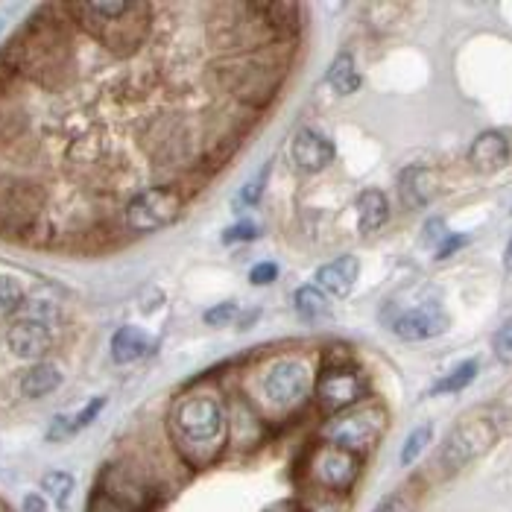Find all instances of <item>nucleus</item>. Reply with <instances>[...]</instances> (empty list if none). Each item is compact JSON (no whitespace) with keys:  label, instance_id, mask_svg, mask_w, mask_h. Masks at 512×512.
Segmentation results:
<instances>
[{"label":"nucleus","instance_id":"nucleus-44","mask_svg":"<svg viewBox=\"0 0 512 512\" xmlns=\"http://www.w3.org/2000/svg\"><path fill=\"white\" fill-rule=\"evenodd\" d=\"M434 237H442V240L448 237V232H445V223H442V220H431V223H428V240H434Z\"/></svg>","mask_w":512,"mask_h":512},{"label":"nucleus","instance_id":"nucleus-46","mask_svg":"<svg viewBox=\"0 0 512 512\" xmlns=\"http://www.w3.org/2000/svg\"><path fill=\"white\" fill-rule=\"evenodd\" d=\"M504 267H507V273H512V240L507 243V252H504Z\"/></svg>","mask_w":512,"mask_h":512},{"label":"nucleus","instance_id":"nucleus-11","mask_svg":"<svg viewBox=\"0 0 512 512\" xmlns=\"http://www.w3.org/2000/svg\"><path fill=\"white\" fill-rule=\"evenodd\" d=\"M366 395V381L360 378L355 366H322L314 381V398L319 410L331 419L357 407Z\"/></svg>","mask_w":512,"mask_h":512},{"label":"nucleus","instance_id":"nucleus-2","mask_svg":"<svg viewBox=\"0 0 512 512\" xmlns=\"http://www.w3.org/2000/svg\"><path fill=\"white\" fill-rule=\"evenodd\" d=\"M12 65L18 68V77H30L44 88H59L74 62L71 36L65 30L62 18H50L47 9L33 15V21L24 27V33L3 50Z\"/></svg>","mask_w":512,"mask_h":512},{"label":"nucleus","instance_id":"nucleus-35","mask_svg":"<svg viewBox=\"0 0 512 512\" xmlns=\"http://www.w3.org/2000/svg\"><path fill=\"white\" fill-rule=\"evenodd\" d=\"M278 278V264L273 261H261V264H255L252 270H249V284H255V287H267V284H273Z\"/></svg>","mask_w":512,"mask_h":512},{"label":"nucleus","instance_id":"nucleus-39","mask_svg":"<svg viewBox=\"0 0 512 512\" xmlns=\"http://www.w3.org/2000/svg\"><path fill=\"white\" fill-rule=\"evenodd\" d=\"M15 79H18V68L12 65V59L6 53H0V97L12 88Z\"/></svg>","mask_w":512,"mask_h":512},{"label":"nucleus","instance_id":"nucleus-27","mask_svg":"<svg viewBox=\"0 0 512 512\" xmlns=\"http://www.w3.org/2000/svg\"><path fill=\"white\" fill-rule=\"evenodd\" d=\"M293 308L305 322H319V319L331 314V302L325 299V293L316 284H302L293 293Z\"/></svg>","mask_w":512,"mask_h":512},{"label":"nucleus","instance_id":"nucleus-34","mask_svg":"<svg viewBox=\"0 0 512 512\" xmlns=\"http://www.w3.org/2000/svg\"><path fill=\"white\" fill-rule=\"evenodd\" d=\"M267 173H270V164L237 194V208H252V205H258L261 197H264V191H267Z\"/></svg>","mask_w":512,"mask_h":512},{"label":"nucleus","instance_id":"nucleus-18","mask_svg":"<svg viewBox=\"0 0 512 512\" xmlns=\"http://www.w3.org/2000/svg\"><path fill=\"white\" fill-rule=\"evenodd\" d=\"M436 191H439V176H436L431 167L416 164V167L401 170V176H398V197H401V202L407 208H425V205H431Z\"/></svg>","mask_w":512,"mask_h":512},{"label":"nucleus","instance_id":"nucleus-4","mask_svg":"<svg viewBox=\"0 0 512 512\" xmlns=\"http://www.w3.org/2000/svg\"><path fill=\"white\" fill-rule=\"evenodd\" d=\"M287 77V62L273 56V47L255 53H232L214 65L217 85L246 109H264L276 100Z\"/></svg>","mask_w":512,"mask_h":512},{"label":"nucleus","instance_id":"nucleus-15","mask_svg":"<svg viewBox=\"0 0 512 512\" xmlns=\"http://www.w3.org/2000/svg\"><path fill=\"white\" fill-rule=\"evenodd\" d=\"M267 436V422L258 416V410H252L246 401H235L229 407V448L232 451H255Z\"/></svg>","mask_w":512,"mask_h":512},{"label":"nucleus","instance_id":"nucleus-33","mask_svg":"<svg viewBox=\"0 0 512 512\" xmlns=\"http://www.w3.org/2000/svg\"><path fill=\"white\" fill-rule=\"evenodd\" d=\"M100 150H103L100 135L88 132V135H79L77 141L71 144V158H74V161H88V164H94V161H100Z\"/></svg>","mask_w":512,"mask_h":512},{"label":"nucleus","instance_id":"nucleus-3","mask_svg":"<svg viewBox=\"0 0 512 512\" xmlns=\"http://www.w3.org/2000/svg\"><path fill=\"white\" fill-rule=\"evenodd\" d=\"M79 27L115 56H132L153 30V9L141 0H85L65 6Z\"/></svg>","mask_w":512,"mask_h":512},{"label":"nucleus","instance_id":"nucleus-17","mask_svg":"<svg viewBox=\"0 0 512 512\" xmlns=\"http://www.w3.org/2000/svg\"><path fill=\"white\" fill-rule=\"evenodd\" d=\"M53 346V334L47 325H39V322H15L9 331H6V349L9 355H15L18 360H36L41 363V357L50 352Z\"/></svg>","mask_w":512,"mask_h":512},{"label":"nucleus","instance_id":"nucleus-32","mask_svg":"<svg viewBox=\"0 0 512 512\" xmlns=\"http://www.w3.org/2000/svg\"><path fill=\"white\" fill-rule=\"evenodd\" d=\"M21 311L27 314V322H39V325H50L56 316H59V305L53 299H44V296H33V299H24Z\"/></svg>","mask_w":512,"mask_h":512},{"label":"nucleus","instance_id":"nucleus-1","mask_svg":"<svg viewBox=\"0 0 512 512\" xmlns=\"http://www.w3.org/2000/svg\"><path fill=\"white\" fill-rule=\"evenodd\" d=\"M167 436L188 469H211L229 451V404L214 390H194L167 410Z\"/></svg>","mask_w":512,"mask_h":512},{"label":"nucleus","instance_id":"nucleus-6","mask_svg":"<svg viewBox=\"0 0 512 512\" xmlns=\"http://www.w3.org/2000/svg\"><path fill=\"white\" fill-rule=\"evenodd\" d=\"M384 431H387L384 407H378V404H357V407L346 410V413L331 416L322 425L319 434H322V442L337 445V448H343V451H349V454H355V457L363 460L378 445V439L384 436Z\"/></svg>","mask_w":512,"mask_h":512},{"label":"nucleus","instance_id":"nucleus-28","mask_svg":"<svg viewBox=\"0 0 512 512\" xmlns=\"http://www.w3.org/2000/svg\"><path fill=\"white\" fill-rule=\"evenodd\" d=\"M74 489H77V480H74L71 472L56 469V472H47L41 477V492H44V498L53 501L56 510H68V504L74 498Z\"/></svg>","mask_w":512,"mask_h":512},{"label":"nucleus","instance_id":"nucleus-12","mask_svg":"<svg viewBox=\"0 0 512 512\" xmlns=\"http://www.w3.org/2000/svg\"><path fill=\"white\" fill-rule=\"evenodd\" d=\"M153 161L161 164V167H194L199 161V141L194 138L191 129H185L182 123L176 120H167L164 126H156L153 132Z\"/></svg>","mask_w":512,"mask_h":512},{"label":"nucleus","instance_id":"nucleus-45","mask_svg":"<svg viewBox=\"0 0 512 512\" xmlns=\"http://www.w3.org/2000/svg\"><path fill=\"white\" fill-rule=\"evenodd\" d=\"M270 512H302V510H299V507H296V504L290 501V504H278V507H273Z\"/></svg>","mask_w":512,"mask_h":512},{"label":"nucleus","instance_id":"nucleus-10","mask_svg":"<svg viewBox=\"0 0 512 512\" xmlns=\"http://www.w3.org/2000/svg\"><path fill=\"white\" fill-rule=\"evenodd\" d=\"M495 439H498V431H495L492 419H486V416L466 419L448 434L442 451H439V463L445 472H460L480 454H486L495 445Z\"/></svg>","mask_w":512,"mask_h":512},{"label":"nucleus","instance_id":"nucleus-23","mask_svg":"<svg viewBox=\"0 0 512 512\" xmlns=\"http://www.w3.org/2000/svg\"><path fill=\"white\" fill-rule=\"evenodd\" d=\"M62 387V372L53 366V363H33L24 375H21V381H18V390L24 398H44V395L56 393Z\"/></svg>","mask_w":512,"mask_h":512},{"label":"nucleus","instance_id":"nucleus-47","mask_svg":"<svg viewBox=\"0 0 512 512\" xmlns=\"http://www.w3.org/2000/svg\"><path fill=\"white\" fill-rule=\"evenodd\" d=\"M3 27H6V21H3V18H0V33H3Z\"/></svg>","mask_w":512,"mask_h":512},{"label":"nucleus","instance_id":"nucleus-43","mask_svg":"<svg viewBox=\"0 0 512 512\" xmlns=\"http://www.w3.org/2000/svg\"><path fill=\"white\" fill-rule=\"evenodd\" d=\"M21 507H24V512H47V498L33 492V495H27V498H24V504H21Z\"/></svg>","mask_w":512,"mask_h":512},{"label":"nucleus","instance_id":"nucleus-40","mask_svg":"<svg viewBox=\"0 0 512 512\" xmlns=\"http://www.w3.org/2000/svg\"><path fill=\"white\" fill-rule=\"evenodd\" d=\"M495 355L501 360H512V322L495 334Z\"/></svg>","mask_w":512,"mask_h":512},{"label":"nucleus","instance_id":"nucleus-38","mask_svg":"<svg viewBox=\"0 0 512 512\" xmlns=\"http://www.w3.org/2000/svg\"><path fill=\"white\" fill-rule=\"evenodd\" d=\"M375 512H416V504H413V498H410V495L395 492V495H390V498H384Z\"/></svg>","mask_w":512,"mask_h":512},{"label":"nucleus","instance_id":"nucleus-41","mask_svg":"<svg viewBox=\"0 0 512 512\" xmlns=\"http://www.w3.org/2000/svg\"><path fill=\"white\" fill-rule=\"evenodd\" d=\"M261 235L258 232V226H252V223H240L235 229H229L226 235H223V243H240V240H255V237Z\"/></svg>","mask_w":512,"mask_h":512},{"label":"nucleus","instance_id":"nucleus-5","mask_svg":"<svg viewBox=\"0 0 512 512\" xmlns=\"http://www.w3.org/2000/svg\"><path fill=\"white\" fill-rule=\"evenodd\" d=\"M314 369L302 357H278L258 369L252 381V401L261 419H287L299 413L314 395Z\"/></svg>","mask_w":512,"mask_h":512},{"label":"nucleus","instance_id":"nucleus-37","mask_svg":"<svg viewBox=\"0 0 512 512\" xmlns=\"http://www.w3.org/2000/svg\"><path fill=\"white\" fill-rule=\"evenodd\" d=\"M85 512H135V510H129V507H123L120 501H115V498H109L106 492H94L91 495V501H88V510Z\"/></svg>","mask_w":512,"mask_h":512},{"label":"nucleus","instance_id":"nucleus-13","mask_svg":"<svg viewBox=\"0 0 512 512\" xmlns=\"http://www.w3.org/2000/svg\"><path fill=\"white\" fill-rule=\"evenodd\" d=\"M100 492H106L109 498H115L123 507H129V510L135 512H147L150 501H153L150 483L135 472L132 466H123V463H115V466H109L103 472Z\"/></svg>","mask_w":512,"mask_h":512},{"label":"nucleus","instance_id":"nucleus-36","mask_svg":"<svg viewBox=\"0 0 512 512\" xmlns=\"http://www.w3.org/2000/svg\"><path fill=\"white\" fill-rule=\"evenodd\" d=\"M235 316H237L235 302H223V305H214L211 311H205V322H208L211 328H220V325H229Z\"/></svg>","mask_w":512,"mask_h":512},{"label":"nucleus","instance_id":"nucleus-24","mask_svg":"<svg viewBox=\"0 0 512 512\" xmlns=\"http://www.w3.org/2000/svg\"><path fill=\"white\" fill-rule=\"evenodd\" d=\"M150 337L141 331V328H135V325H123L115 331V337H112V360L118 363V366H126V363H135V360H141V357L150 352Z\"/></svg>","mask_w":512,"mask_h":512},{"label":"nucleus","instance_id":"nucleus-22","mask_svg":"<svg viewBox=\"0 0 512 512\" xmlns=\"http://www.w3.org/2000/svg\"><path fill=\"white\" fill-rule=\"evenodd\" d=\"M387 220H390V202L378 188H369L357 197V226L363 235L381 232Z\"/></svg>","mask_w":512,"mask_h":512},{"label":"nucleus","instance_id":"nucleus-30","mask_svg":"<svg viewBox=\"0 0 512 512\" xmlns=\"http://www.w3.org/2000/svg\"><path fill=\"white\" fill-rule=\"evenodd\" d=\"M431 439H434V425L431 422H425V425H419V428H413L407 439H404V445H401V466H413L419 457H422V451L431 445Z\"/></svg>","mask_w":512,"mask_h":512},{"label":"nucleus","instance_id":"nucleus-20","mask_svg":"<svg viewBox=\"0 0 512 512\" xmlns=\"http://www.w3.org/2000/svg\"><path fill=\"white\" fill-rule=\"evenodd\" d=\"M510 161V141L501 132H483L469 147V164L477 173H498Z\"/></svg>","mask_w":512,"mask_h":512},{"label":"nucleus","instance_id":"nucleus-29","mask_svg":"<svg viewBox=\"0 0 512 512\" xmlns=\"http://www.w3.org/2000/svg\"><path fill=\"white\" fill-rule=\"evenodd\" d=\"M474 378H477V360H466V363L454 366L442 381H436L434 395L460 393V390H466V387L472 384Z\"/></svg>","mask_w":512,"mask_h":512},{"label":"nucleus","instance_id":"nucleus-8","mask_svg":"<svg viewBox=\"0 0 512 512\" xmlns=\"http://www.w3.org/2000/svg\"><path fill=\"white\" fill-rule=\"evenodd\" d=\"M182 205H185V199L176 185H150L126 202V208H123L126 229H132L138 235L161 232L179 220Z\"/></svg>","mask_w":512,"mask_h":512},{"label":"nucleus","instance_id":"nucleus-31","mask_svg":"<svg viewBox=\"0 0 512 512\" xmlns=\"http://www.w3.org/2000/svg\"><path fill=\"white\" fill-rule=\"evenodd\" d=\"M24 287L12 276H0V316L15 314L24 305Z\"/></svg>","mask_w":512,"mask_h":512},{"label":"nucleus","instance_id":"nucleus-26","mask_svg":"<svg viewBox=\"0 0 512 512\" xmlns=\"http://www.w3.org/2000/svg\"><path fill=\"white\" fill-rule=\"evenodd\" d=\"M302 512H349V495L325 492L314 486H299V495L293 501Z\"/></svg>","mask_w":512,"mask_h":512},{"label":"nucleus","instance_id":"nucleus-16","mask_svg":"<svg viewBox=\"0 0 512 512\" xmlns=\"http://www.w3.org/2000/svg\"><path fill=\"white\" fill-rule=\"evenodd\" d=\"M337 156L331 138H325L322 132L314 129H302L293 144H290V158H293V167H299L302 173H322L331 161Z\"/></svg>","mask_w":512,"mask_h":512},{"label":"nucleus","instance_id":"nucleus-25","mask_svg":"<svg viewBox=\"0 0 512 512\" xmlns=\"http://www.w3.org/2000/svg\"><path fill=\"white\" fill-rule=\"evenodd\" d=\"M325 82L334 88V94H340V97H346V94H355L357 88H360V74H357V65H355V56L349 53V50H343V53H337V59L331 62V68H328V74H325Z\"/></svg>","mask_w":512,"mask_h":512},{"label":"nucleus","instance_id":"nucleus-9","mask_svg":"<svg viewBox=\"0 0 512 512\" xmlns=\"http://www.w3.org/2000/svg\"><path fill=\"white\" fill-rule=\"evenodd\" d=\"M47 194L27 179H0V235H27L39 226Z\"/></svg>","mask_w":512,"mask_h":512},{"label":"nucleus","instance_id":"nucleus-21","mask_svg":"<svg viewBox=\"0 0 512 512\" xmlns=\"http://www.w3.org/2000/svg\"><path fill=\"white\" fill-rule=\"evenodd\" d=\"M103 407H106V398H91V401H88L82 410H77V413H62V416H56L53 425L47 428V439H50V442H65V439L77 436L79 431H85V428L100 416Z\"/></svg>","mask_w":512,"mask_h":512},{"label":"nucleus","instance_id":"nucleus-14","mask_svg":"<svg viewBox=\"0 0 512 512\" xmlns=\"http://www.w3.org/2000/svg\"><path fill=\"white\" fill-rule=\"evenodd\" d=\"M448 314L439 308V305H419V308H410L404 314H398L393 319V331L407 340V343H422V340H434L442 337L448 331Z\"/></svg>","mask_w":512,"mask_h":512},{"label":"nucleus","instance_id":"nucleus-19","mask_svg":"<svg viewBox=\"0 0 512 512\" xmlns=\"http://www.w3.org/2000/svg\"><path fill=\"white\" fill-rule=\"evenodd\" d=\"M357 276H360V261L355 255H340V258H334V261H328V264H322L316 270V287L322 293H331V296L343 299V296L352 293Z\"/></svg>","mask_w":512,"mask_h":512},{"label":"nucleus","instance_id":"nucleus-7","mask_svg":"<svg viewBox=\"0 0 512 512\" xmlns=\"http://www.w3.org/2000/svg\"><path fill=\"white\" fill-rule=\"evenodd\" d=\"M363 472V460L337 448L328 442H319L308 451V457L299 466V486H314L325 492H337V495H349L360 480Z\"/></svg>","mask_w":512,"mask_h":512},{"label":"nucleus","instance_id":"nucleus-42","mask_svg":"<svg viewBox=\"0 0 512 512\" xmlns=\"http://www.w3.org/2000/svg\"><path fill=\"white\" fill-rule=\"evenodd\" d=\"M469 243V237L466 235H448L442 243H439V252H436V258L442 261V258H451L460 246H466Z\"/></svg>","mask_w":512,"mask_h":512}]
</instances>
